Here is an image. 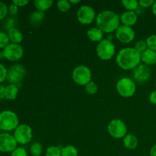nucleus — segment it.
<instances>
[{"label":"nucleus","mask_w":156,"mask_h":156,"mask_svg":"<svg viewBox=\"0 0 156 156\" xmlns=\"http://www.w3.org/2000/svg\"><path fill=\"white\" fill-rule=\"evenodd\" d=\"M119 66L125 70L135 69L141 61V54L133 47H126L122 49L116 57Z\"/></svg>","instance_id":"nucleus-1"},{"label":"nucleus","mask_w":156,"mask_h":156,"mask_svg":"<svg viewBox=\"0 0 156 156\" xmlns=\"http://www.w3.org/2000/svg\"><path fill=\"white\" fill-rule=\"evenodd\" d=\"M120 18L112 11L106 10L100 12L96 18L98 27L105 33L111 34L117 30L120 26Z\"/></svg>","instance_id":"nucleus-2"},{"label":"nucleus","mask_w":156,"mask_h":156,"mask_svg":"<svg viewBox=\"0 0 156 156\" xmlns=\"http://www.w3.org/2000/svg\"><path fill=\"white\" fill-rule=\"evenodd\" d=\"M18 126V117L15 112L4 111L0 113V129L12 131Z\"/></svg>","instance_id":"nucleus-3"},{"label":"nucleus","mask_w":156,"mask_h":156,"mask_svg":"<svg viewBox=\"0 0 156 156\" xmlns=\"http://www.w3.org/2000/svg\"><path fill=\"white\" fill-rule=\"evenodd\" d=\"M115 46L108 39H103L97 46V54L102 60H109L115 54Z\"/></svg>","instance_id":"nucleus-4"},{"label":"nucleus","mask_w":156,"mask_h":156,"mask_svg":"<svg viewBox=\"0 0 156 156\" xmlns=\"http://www.w3.org/2000/svg\"><path fill=\"white\" fill-rule=\"evenodd\" d=\"M73 79L79 85H86L91 82V72L88 67L81 65L76 67L73 72Z\"/></svg>","instance_id":"nucleus-5"},{"label":"nucleus","mask_w":156,"mask_h":156,"mask_svg":"<svg viewBox=\"0 0 156 156\" xmlns=\"http://www.w3.org/2000/svg\"><path fill=\"white\" fill-rule=\"evenodd\" d=\"M117 90L122 97H132L136 91V84L129 78H122L117 82Z\"/></svg>","instance_id":"nucleus-6"},{"label":"nucleus","mask_w":156,"mask_h":156,"mask_svg":"<svg viewBox=\"0 0 156 156\" xmlns=\"http://www.w3.org/2000/svg\"><path fill=\"white\" fill-rule=\"evenodd\" d=\"M25 69L21 64H15L11 66L8 69L7 79L8 82L11 84H19L24 79L25 76Z\"/></svg>","instance_id":"nucleus-7"},{"label":"nucleus","mask_w":156,"mask_h":156,"mask_svg":"<svg viewBox=\"0 0 156 156\" xmlns=\"http://www.w3.org/2000/svg\"><path fill=\"white\" fill-rule=\"evenodd\" d=\"M108 130L110 135L116 139L124 137L127 133V127L126 124L120 119H114L109 123Z\"/></svg>","instance_id":"nucleus-8"},{"label":"nucleus","mask_w":156,"mask_h":156,"mask_svg":"<svg viewBox=\"0 0 156 156\" xmlns=\"http://www.w3.org/2000/svg\"><path fill=\"white\" fill-rule=\"evenodd\" d=\"M13 136L17 143L21 145H25L31 140L33 134H32V129L30 126L21 124L15 129Z\"/></svg>","instance_id":"nucleus-9"},{"label":"nucleus","mask_w":156,"mask_h":156,"mask_svg":"<svg viewBox=\"0 0 156 156\" xmlns=\"http://www.w3.org/2000/svg\"><path fill=\"white\" fill-rule=\"evenodd\" d=\"M3 57L9 61L19 60L24 55V49L20 44H9L5 48L3 49Z\"/></svg>","instance_id":"nucleus-10"},{"label":"nucleus","mask_w":156,"mask_h":156,"mask_svg":"<svg viewBox=\"0 0 156 156\" xmlns=\"http://www.w3.org/2000/svg\"><path fill=\"white\" fill-rule=\"evenodd\" d=\"M17 143L12 134L8 133H0V152H12L17 148Z\"/></svg>","instance_id":"nucleus-11"},{"label":"nucleus","mask_w":156,"mask_h":156,"mask_svg":"<svg viewBox=\"0 0 156 156\" xmlns=\"http://www.w3.org/2000/svg\"><path fill=\"white\" fill-rule=\"evenodd\" d=\"M78 21L82 24H89L95 18V12L89 5H82L77 12Z\"/></svg>","instance_id":"nucleus-12"},{"label":"nucleus","mask_w":156,"mask_h":156,"mask_svg":"<svg viewBox=\"0 0 156 156\" xmlns=\"http://www.w3.org/2000/svg\"><path fill=\"white\" fill-rule=\"evenodd\" d=\"M116 37L123 44H129L135 38V32L131 27L120 25L116 30Z\"/></svg>","instance_id":"nucleus-13"},{"label":"nucleus","mask_w":156,"mask_h":156,"mask_svg":"<svg viewBox=\"0 0 156 156\" xmlns=\"http://www.w3.org/2000/svg\"><path fill=\"white\" fill-rule=\"evenodd\" d=\"M151 69L146 65H139L133 71V78L139 83H144L150 79Z\"/></svg>","instance_id":"nucleus-14"},{"label":"nucleus","mask_w":156,"mask_h":156,"mask_svg":"<svg viewBox=\"0 0 156 156\" xmlns=\"http://www.w3.org/2000/svg\"><path fill=\"white\" fill-rule=\"evenodd\" d=\"M120 21L123 24V25L132 27L136 23L137 15L134 12L126 11V12H123L120 16Z\"/></svg>","instance_id":"nucleus-15"},{"label":"nucleus","mask_w":156,"mask_h":156,"mask_svg":"<svg viewBox=\"0 0 156 156\" xmlns=\"http://www.w3.org/2000/svg\"><path fill=\"white\" fill-rule=\"evenodd\" d=\"M141 60L146 65H155L156 64V51L147 49L141 54Z\"/></svg>","instance_id":"nucleus-16"},{"label":"nucleus","mask_w":156,"mask_h":156,"mask_svg":"<svg viewBox=\"0 0 156 156\" xmlns=\"http://www.w3.org/2000/svg\"><path fill=\"white\" fill-rule=\"evenodd\" d=\"M87 36L91 41L100 43L103 40L104 35L103 31L98 27H91L87 32Z\"/></svg>","instance_id":"nucleus-17"},{"label":"nucleus","mask_w":156,"mask_h":156,"mask_svg":"<svg viewBox=\"0 0 156 156\" xmlns=\"http://www.w3.org/2000/svg\"><path fill=\"white\" fill-rule=\"evenodd\" d=\"M8 36H9V41L12 44H19V43H21L23 40V35L21 32L18 29L15 28V27L9 28Z\"/></svg>","instance_id":"nucleus-18"},{"label":"nucleus","mask_w":156,"mask_h":156,"mask_svg":"<svg viewBox=\"0 0 156 156\" xmlns=\"http://www.w3.org/2000/svg\"><path fill=\"white\" fill-rule=\"evenodd\" d=\"M138 139L133 134H127L123 139V145L128 149H134L138 146Z\"/></svg>","instance_id":"nucleus-19"},{"label":"nucleus","mask_w":156,"mask_h":156,"mask_svg":"<svg viewBox=\"0 0 156 156\" xmlns=\"http://www.w3.org/2000/svg\"><path fill=\"white\" fill-rule=\"evenodd\" d=\"M18 93V88L16 85L9 84L5 89V98L8 100H14L16 98Z\"/></svg>","instance_id":"nucleus-20"},{"label":"nucleus","mask_w":156,"mask_h":156,"mask_svg":"<svg viewBox=\"0 0 156 156\" xmlns=\"http://www.w3.org/2000/svg\"><path fill=\"white\" fill-rule=\"evenodd\" d=\"M53 2L52 0H35L34 2L35 8L38 12H44V11L50 9L53 5Z\"/></svg>","instance_id":"nucleus-21"},{"label":"nucleus","mask_w":156,"mask_h":156,"mask_svg":"<svg viewBox=\"0 0 156 156\" xmlns=\"http://www.w3.org/2000/svg\"><path fill=\"white\" fill-rule=\"evenodd\" d=\"M44 18V13L41 12H33L30 15V22L34 25H38Z\"/></svg>","instance_id":"nucleus-22"},{"label":"nucleus","mask_w":156,"mask_h":156,"mask_svg":"<svg viewBox=\"0 0 156 156\" xmlns=\"http://www.w3.org/2000/svg\"><path fill=\"white\" fill-rule=\"evenodd\" d=\"M79 151L75 146H66L61 149V156H78Z\"/></svg>","instance_id":"nucleus-23"},{"label":"nucleus","mask_w":156,"mask_h":156,"mask_svg":"<svg viewBox=\"0 0 156 156\" xmlns=\"http://www.w3.org/2000/svg\"><path fill=\"white\" fill-rule=\"evenodd\" d=\"M122 4L125 9L131 12H134L139 8V2L136 0H123L122 1Z\"/></svg>","instance_id":"nucleus-24"},{"label":"nucleus","mask_w":156,"mask_h":156,"mask_svg":"<svg viewBox=\"0 0 156 156\" xmlns=\"http://www.w3.org/2000/svg\"><path fill=\"white\" fill-rule=\"evenodd\" d=\"M30 152L34 156H41L43 152V146L40 143H34L30 146Z\"/></svg>","instance_id":"nucleus-25"},{"label":"nucleus","mask_w":156,"mask_h":156,"mask_svg":"<svg viewBox=\"0 0 156 156\" xmlns=\"http://www.w3.org/2000/svg\"><path fill=\"white\" fill-rule=\"evenodd\" d=\"M56 6H57L59 11L62 12H66L67 11L69 10L71 4H70L69 1H67V0H60L57 2Z\"/></svg>","instance_id":"nucleus-26"},{"label":"nucleus","mask_w":156,"mask_h":156,"mask_svg":"<svg viewBox=\"0 0 156 156\" xmlns=\"http://www.w3.org/2000/svg\"><path fill=\"white\" fill-rule=\"evenodd\" d=\"M134 49H135L138 53H140V54H142L143 52L146 51V50L148 49L146 41H143V40H141V41H138L135 44Z\"/></svg>","instance_id":"nucleus-27"},{"label":"nucleus","mask_w":156,"mask_h":156,"mask_svg":"<svg viewBox=\"0 0 156 156\" xmlns=\"http://www.w3.org/2000/svg\"><path fill=\"white\" fill-rule=\"evenodd\" d=\"M46 156H61V150L57 146H50L46 150Z\"/></svg>","instance_id":"nucleus-28"},{"label":"nucleus","mask_w":156,"mask_h":156,"mask_svg":"<svg viewBox=\"0 0 156 156\" xmlns=\"http://www.w3.org/2000/svg\"><path fill=\"white\" fill-rule=\"evenodd\" d=\"M9 38L7 34L3 31H0V49H4L9 45Z\"/></svg>","instance_id":"nucleus-29"},{"label":"nucleus","mask_w":156,"mask_h":156,"mask_svg":"<svg viewBox=\"0 0 156 156\" xmlns=\"http://www.w3.org/2000/svg\"><path fill=\"white\" fill-rule=\"evenodd\" d=\"M146 41V44H147L148 49L156 51V34L149 36Z\"/></svg>","instance_id":"nucleus-30"},{"label":"nucleus","mask_w":156,"mask_h":156,"mask_svg":"<svg viewBox=\"0 0 156 156\" xmlns=\"http://www.w3.org/2000/svg\"><path fill=\"white\" fill-rule=\"evenodd\" d=\"M85 91L89 94H94L98 91V85L94 82H90L85 86Z\"/></svg>","instance_id":"nucleus-31"},{"label":"nucleus","mask_w":156,"mask_h":156,"mask_svg":"<svg viewBox=\"0 0 156 156\" xmlns=\"http://www.w3.org/2000/svg\"><path fill=\"white\" fill-rule=\"evenodd\" d=\"M9 12V9L5 3L0 2V20H2L5 18Z\"/></svg>","instance_id":"nucleus-32"},{"label":"nucleus","mask_w":156,"mask_h":156,"mask_svg":"<svg viewBox=\"0 0 156 156\" xmlns=\"http://www.w3.org/2000/svg\"><path fill=\"white\" fill-rule=\"evenodd\" d=\"M7 73L8 70L6 69L5 67L2 64L0 63V83L5 80L7 78Z\"/></svg>","instance_id":"nucleus-33"},{"label":"nucleus","mask_w":156,"mask_h":156,"mask_svg":"<svg viewBox=\"0 0 156 156\" xmlns=\"http://www.w3.org/2000/svg\"><path fill=\"white\" fill-rule=\"evenodd\" d=\"M11 156H27V153L25 149L23 148H16L12 152Z\"/></svg>","instance_id":"nucleus-34"},{"label":"nucleus","mask_w":156,"mask_h":156,"mask_svg":"<svg viewBox=\"0 0 156 156\" xmlns=\"http://www.w3.org/2000/svg\"><path fill=\"white\" fill-rule=\"evenodd\" d=\"M153 0H140L139 2V5H140L143 8H149L152 6L154 3Z\"/></svg>","instance_id":"nucleus-35"},{"label":"nucleus","mask_w":156,"mask_h":156,"mask_svg":"<svg viewBox=\"0 0 156 156\" xmlns=\"http://www.w3.org/2000/svg\"><path fill=\"white\" fill-rule=\"evenodd\" d=\"M29 2L27 1V0H14L13 2H12V3H13L14 5H17L18 7V6H20V7H22V6H24L26 5L27 4H28Z\"/></svg>","instance_id":"nucleus-36"},{"label":"nucleus","mask_w":156,"mask_h":156,"mask_svg":"<svg viewBox=\"0 0 156 156\" xmlns=\"http://www.w3.org/2000/svg\"><path fill=\"white\" fill-rule=\"evenodd\" d=\"M18 6L15 5H14L13 3H12V4L10 6H9V13L11 14V15H16V14L18 13Z\"/></svg>","instance_id":"nucleus-37"},{"label":"nucleus","mask_w":156,"mask_h":156,"mask_svg":"<svg viewBox=\"0 0 156 156\" xmlns=\"http://www.w3.org/2000/svg\"><path fill=\"white\" fill-rule=\"evenodd\" d=\"M149 101L152 104L156 105V90L152 91L149 95Z\"/></svg>","instance_id":"nucleus-38"},{"label":"nucleus","mask_w":156,"mask_h":156,"mask_svg":"<svg viewBox=\"0 0 156 156\" xmlns=\"http://www.w3.org/2000/svg\"><path fill=\"white\" fill-rule=\"evenodd\" d=\"M5 87L0 85V99L5 98Z\"/></svg>","instance_id":"nucleus-39"},{"label":"nucleus","mask_w":156,"mask_h":156,"mask_svg":"<svg viewBox=\"0 0 156 156\" xmlns=\"http://www.w3.org/2000/svg\"><path fill=\"white\" fill-rule=\"evenodd\" d=\"M150 156H156V145L152 146L150 149Z\"/></svg>","instance_id":"nucleus-40"},{"label":"nucleus","mask_w":156,"mask_h":156,"mask_svg":"<svg viewBox=\"0 0 156 156\" xmlns=\"http://www.w3.org/2000/svg\"><path fill=\"white\" fill-rule=\"evenodd\" d=\"M152 13L154 14V15H155V16H156V1L154 2L153 5H152Z\"/></svg>","instance_id":"nucleus-41"},{"label":"nucleus","mask_w":156,"mask_h":156,"mask_svg":"<svg viewBox=\"0 0 156 156\" xmlns=\"http://www.w3.org/2000/svg\"><path fill=\"white\" fill-rule=\"evenodd\" d=\"M69 2H70V4H76V3H79V0H77V1H73V0H70Z\"/></svg>","instance_id":"nucleus-42"},{"label":"nucleus","mask_w":156,"mask_h":156,"mask_svg":"<svg viewBox=\"0 0 156 156\" xmlns=\"http://www.w3.org/2000/svg\"><path fill=\"white\" fill-rule=\"evenodd\" d=\"M3 56V53H1V52H0V59H1L2 57Z\"/></svg>","instance_id":"nucleus-43"},{"label":"nucleus","mask_w":156,"mask_h":156,"mask_svg":"<svg viewBox=\"0 0 156 156\" xmlns=\"http://www.w3.org/2000/svg\"><path fill=\"white\" fill-rule=\"evenodd\" d=\"M155 87H156V80H155Z\"/></svg>","instance_id":"nucleus-44"}]
</instances>
